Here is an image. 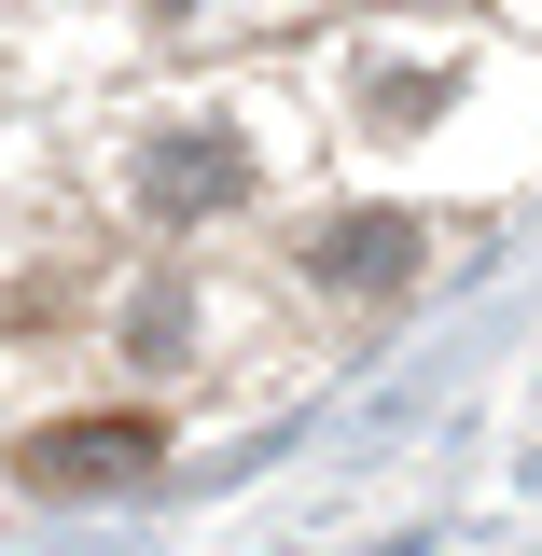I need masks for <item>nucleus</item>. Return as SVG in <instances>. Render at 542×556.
I'll use <instances>...</instances> for the list:
<instances>
[{"label": "nucleus", "instance_id": "nucleus-1", "mask_svg": "<svg viewBox=\"0 0 542 556\" xmlns=\"http://www.w3.org/2000/svg\"><path fill=\"white\" fill-rule=\"evenodd\" d=\"M153 459H167L153 417H70V431H28V486H56V501H84V486H153Z\"/></svg>", "mask_w": 542, "mask_h": 556}, {"label": "nucleus", "instance_id": "nucleus-2", "mask_svg": "<svg viewBox=\"0 0 542 556\" xmlns=\"http://www.w3.org/2000/svg\"><path fill=\"white\" fill-rule=\"evenodd\" d=\"M404 265H417V223H404V208H362V223H320V237H306V278L348 292V306H362V292H404Z\"/></svg>", "mask_w": 542, "mask_h": 556}, {"label": "nucleus", "instance_id": "nucleus-3", "mask_svg": "<svg viewBox=\"0 0 542 556\" xmlns=\"http://www.w3.org/2000/svg\"><path fill=\"white\" fill-rule=\"evenodd\" d=\"M237 181H251L237 139H167V153H139V208H153V223H209Z\"/></svg>", "mask_w": 542, "mask_h": 556}]
</instances>
